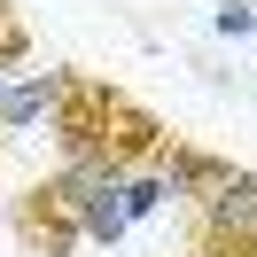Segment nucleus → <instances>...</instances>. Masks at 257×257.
<instances>
[{
	"label": "nucleus",
	"instance_id": "f257e3e1",
	"mask_svg": "<svg viewBox=\"0 0 257 257\" xmlns=\"http://www.w3.org/2000/svg\"><path fill=\"white\" fill-rule=\"evenodd\" d=\"M55 141H63V156H101V164H117V172H141V164H156V148L172 141V133L133 94L70 70L63 94H55Z\"/></svg>",
	"mask_w": 257,
	"mask_h": 257
},
{
	"label": "nucleus",
	"instance_id": "f03ea898",
	"mask_svg": "<svg viewBox=\"0 0 257 257\" xmlns=\"http://www.w3.org/2000/svg\"><path fill=\"white\" fill-rule=\"evenodd\" d=\"M187 257H257V172H234L195 203V249Z\"/></svg>",
	"mask_w": 257,
	"mask_h": 257
},
{
	"label": "nucleus",
	"instance_id": "7ed1b4c3",
	"mask_svg": "<svg viewBox=\"0 0 257 257\" xmlns=\"http://www.w3.org/2000/svg\"><path fill=\"white\" fill-rule=\"evenodd\" d=\"M156 179H164L172 195H195V203H203L210 187L234 179V164H226V156H203V148H187V141H164V148H156Z\"/></svg>",
	"mask_w": 257,
	"mask_h": 257
},
{
	"label": "nucleus",
	"instance_id": "20e7f679",
	"mask_svg": "<svg viewBox=\"0 0 257 257\" xmlns=\"http://www.w3.org/2000/svg\"><path fill=\"white\" fill-rule=\"evenodd\" d=\"M63 78L70 70H39V78H24V86H0V125H39V117L55 109V94H63Z\"/></svg>",
	"mask_w": 257,
	"mask_h": 257
},
{
	"label": "nucleus",
	"instance_id": "39448f33",
	"mask_svg": "<svg viewBox=\"0 0 257 257\" xmlns=\"http://www.w3.org/2000/svg\"><path fill=\"white\" fill-rule=\"evenodd\" d=\"M78 226H86V241H125L133 234V218H125V179H109V187H94L86 195V210H78Z\"/></svg>",
	"mask_w": 257,
	"mask_h": 257
},
{
	"label": "nucleus",
	"instance_id": "423d86ee",
	"mask_svg": "<svg viewBox=\"0 0 257 257\" xmlns=\"http://www.w3.org/2000/svg\"><path fill=\"white\" fill-rule=\"evenodd\" d=\"M172 203V187H164L156 172H125V218L141 226V218H156V210Z\"/></svg>",
	"mask_w": 257,
	"mask_h": 257
},
{
	"label": "nucleus",
	"instance_id": "0eeeda50",
	"mask_svg": "<svg viewBox=\"0 0 257 257\" xmlns=\"http://www.w3.org/2000/svg\"><path fill=\"white\" fill-rule=\"evenodd\" d=\"M24 55H32V39H24V24H16V8L0 0V70H8V63H24Z\"/></svg>",
	"mask_w": 257,
	"mask_h": 257
},
{
	"label": "nucleus",
	"instance_id": "6e6552de",
	"mask_svg": "<svg viewBox=\"0 0 257 257\" xmlns=\"http://www.w3.org/2000/svg\"><path fill=\"white\" fill-rule=\"evenodd\" d=\"M210 32H218V39H249V32H257V8H241V0H226L218 16H210Z\"/></svg>",
	"mask_w": 257,
	"mask_h": 257
}]
</instances>
